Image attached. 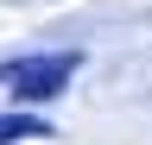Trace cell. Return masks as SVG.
Instances as JSON below:
<instances>
[{
	"label": "cell",
	"instance_id": "obj_2",
	"mask_svg": "<svg viewBox=\"0 0 152 145\" xmlns=\"http://www.w3.org/2000/svg\"><path fill=\"white\" fill-rule=\"evenodd\" d=\"M19 139H51V126L38 114H0V145H19Z\"/></svg>",
	"mask_w": 152,
	"mask_h": 145
},
{
	"label": "cell",
	"instance_id": "obj_1",
	"mask_svg": "<svg viewBox=\"0 0 152 145\" xmlns=\"http://www.w3.org/2000/svg\"><path fill=\"white\" fill-rule=\"evenodd\" d=\"M83 69V50H45V57H7L0 63V88L19 101H51L64 95V82Z\"/></svg>",
	"mask_w": 152,
	"mask_h": 145
}]
</instances>
